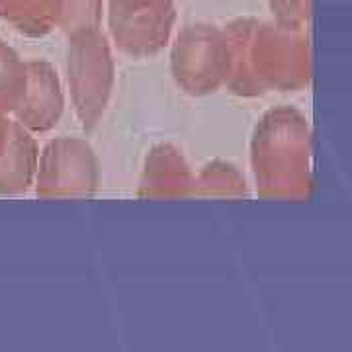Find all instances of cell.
Here are the masks:
<instances>
[{
	"label": "cell",
	"mask_w": 352,
	"mask_h": 352,
	"mask_svg": "<svg viewBox=\"0 0 352 352\" xmlns=\"http://www.w3.org/2000/svg\"><path fill=\"white\" fill-rule=\"evenodd\" d=\"M0 6L12 8V10H24L25 14L38 8V0H0Z\"/></svg>",
	"instance_id": "7a4b0ae2"
},
{
	"label": "cell",
	"mask_w": 352,
	"mask_h": 352,
	"mask_svg": "<svg viewBox=\"0 0 352 352\" xmlns=\"http://www.w3.org/2000/svg\"><path fill=\"white\" fill-rule=\"evenodd\" d=\"M57 14L69 22H85L96 16L98 0H53Z\"/></svg>",
	"instance_id": "6da1fadb"
},
{
	"label": "cell",
	"mask_w": 352,
	"mask_h": 352,
	"mask_svg": "<svg viewBox=\"0 0 352 352\" xmlns=\"http://www.w3.org/2000/svg\"><path fill=\"white\" fill-rule=\"evenodd\" d=\"M276 6L284 12H296V8L300 6V0H274Z\"/></svg>",
	"instance_id": "3957f363"
}]
</instances>
